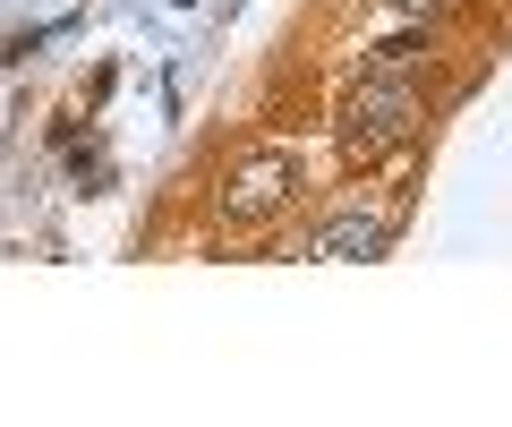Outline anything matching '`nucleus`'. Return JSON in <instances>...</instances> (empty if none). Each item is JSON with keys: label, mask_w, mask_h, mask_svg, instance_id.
Segmentation results:
<instances>
[{"label": "nucleus", "mask_w": 512, "mask_h": 427, "mask_svg": "<svg viewBox=\"0 0 512 427\" xmlns=\"http://www.w3.org/2000/svg\"><path fill=\"white\" fill-rule=\"evenodd\" d=\"M419 120H427V103L410 77H350L342 103H333V137H342L350 163H384L393 146L419 137Z\"/></svg>", "instance_id": "obj_1"}, {"label": "nucleus", "mask_w": 512, "mask_h": 427, "mask_svg": "<svg viewBox=\"0 0 512 427\" xmlns=\"http://www.w3.org/2000/svg\"><path fill=\"white\" fill-rule=\"evenodd\" d=\"M291 197H299V146H248L231 171H222V188H214L222 223H239V231L274 223Z\"/></svg>", "instance_id": "obj_2"}, {"label": "nucleus", "mask_w": 512, "mask_h": 427, "mask_svg": "<svg viewBox=\"0 0 512 427\" xmlns=\"http://www.w3.org/2000/svg\"><path fill=\"white\" fill-rule=\"evenodd\" d=\"M384 240H393V223H384L376 205H342V214H325L308 240L316 265H350V257H384Z\"/></svg>", "instance_id": "obj_3"}, {"label": "nucleus", "mask_w": 512, "mask_h": 427, "mask_svg": "<svg viewBox=\"0 0 512 427\" xmlns=\"http://www.w3.org/2000/svg\"><path fill=\"white\" fill-rule=\"evenodd\" d=\"M419 69H427V35H384L359 52V77H410L419 86Z\"/></svg>", "instance_id": "obj_4"}, {"label": "nucleus", "mask_w": 512, "mask_h": 427, "mask_svg": "<svg viewBox=\"0 0 512 427\" xmlns=\"http://www.w3.org/2000/svg\"><path fill=\"white\" fill-rule=\"evenodd\" d=\"M60 26H26V35H0V69H18V60H35L43 43H52Z\"/></svg>", "instance_id": "obj_5"}, {"label": "nucleus", "mask_w": 512, "mask_h": 427, "mask_svg": "<svg viewBox=\"0 0 512 427\" xmlns=\"http://www.w3.org/2000/svg\"><path fill=\"white\" fill-rule=\"evenodd\" d=\"M384 9H393V18H436L444 0H384Z\"/></svg>", "instance_id": "obj_6"}]
</instances>
